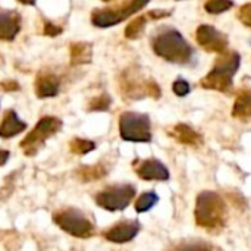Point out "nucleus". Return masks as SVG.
Segmentation results:
<instances>
[{
    "mask_svg": "<svg viewBox=\"0 0 251 251\" xmlns=\"http://www.w3.org/2000/svg\"><path fill=\"white\" fill-rule=\"evenodd\" d=\"M121 91L124 97L131 100H141L147 96L153 99L160 97L159 85L151 79H146L138 69L132 68H128L121 75Z\"/></svg>",
    "mask_w": 251,
    "mask_h": 251,
    "instance_id": "20e7f679",
    "label": "nucleus"
},
{
    "mask_svg": "<svg viewBox=\"0 0 251 251\" xmlns=\"http://www.w3.org/2000/svg\"><path fill=\"white\" fill-rule=\"evenodd\" d=\"M9 151L7 150H1L0 149V166H3V165H6V162L9 160Z\"/></svg>",
    "mask_w": 251,
    "mask_h": 251,
    "instance_id": "c756f323",
    "label": "nucleus"
},
{
    "mask_svg": "<svg viewBox=\"0 0 251 251\" xmlns=\"http://www.w3.org/2000/svg\"><path fill=\"white\" fill-rule=\"evenodd\" d=\"M241 57L238 53H228L221 56L213 69L201 79V85L207 90L229 93L232 90L234 76L240 68Z\"/></svg>",
    "mask_w": 251,
    "mask_h": 251,
    "instance_id": "7ed1b4c3",
    "label": "nucleus"
},
{
    "mask_svg": "<svg viewBox=\"0 0 251 251\" xmlns=\"http://www.w3.org/2000/svg\"><path fill=\"white\" fill-rule=\"evenodd\" d=\"M135 172L144 181H168L171 178L168 168L157 159L143 160L135 168Z\"/></svg>",
    "mask_w": 251,
    "mask_h": 251,
    "instance_id": "f8f14e48",
    "label": "nucleus"
},
{
    "mask_svg": "<svg viewBox=\"0 0 251 251\" xmlns=\"http://www.w3.org/2000/svg\"><path fill=\"white\" fill-rule=\"evenodd\" d=\"M19 3H22V4H28V6H32V4H35V1L37 0H18Z\"/></svg>",
    "mask_w": 251,
    "mask_h": 251,
    "instance_id": "7c9ffc66",
    "label": "nucleus"
},
{
    "mask_svg": "<svg viewBox=\"0 0 251 251\" xmlns=\"http://www.w3.org/2000/svg\"><path fill=\"white\" fill-rule=\"evenodd\" d=\"M153 50L159 57L172 63H187L193 57L191 46L172 28H165L154 37Z\"/></svg>",
    "mask_w": 251,
    "mask_h": 251,
    "instance_id": "f03ea898",
    "label": "nucleus"
},
{
    "mask_svg": "<svg viewBox=\"0 0 251 251\" xmlns=\"http://www.w3.org/2000/svg\"><path fill=\"white\" fill-rule=\"evenodd\" d=\"M69 54H71V65L78 66V65H87L91 62L93 57V46L90 43H72L69 47Z\"/></svg>",
    "mask_w": 251,
    "mask_h": 251,
    "instance_id": "f3484780",
    "label": "nucleus"
},
{
    "mask_svg": "<svg viewBox=\"0 0 251 251\" xmlns=\"http://www.w3.org/2000/svg\"><path fill=\"white\" fill-rule=\"evenodd\" d=\"M106 174H107V169L101 163H97V165H93V166H81V168H78L75 171V175L82 182H91V181L100 179Z\"/></svg>",
    "mask_w": 251,
    "mask_h": 251,
    "instance_id": "6ab92c4d",
    "label": "nucleus"
},
{
    "mask_svg": "<svg viewBox=\"0 0 251 251\" xmlns=\"http://www.w3.org/2000/svg\"><path fill=\"white\" fill-rule=\"evenodd\" d=\"M60 81L53 74H41L35 81V94L38 99H50L59 94Z\"/></svg>",
    "mask_w": 251,
    "mask_h": 251,
    "instance_id": "4468645a",
    "label": "nucleus"
},
{
    "mask_svg": "<svg viewBox=\"0 0 251 251\" xmlns=\"http://www.w3.org/2000/svg\"><path fill=\"white\" fill-rule=\"evenodd\" d=\"M171 135L181 144L190 147H200L203 144V137L185 124H178L172 128Z\"/></svg>",
    "mask_w": 251,
    "mask_h": 251,
    "instance_id": "dca6fc26",
    "label": "nucleus"
},
{
    "mask_svg": "<svg viewBox=\"0 0 251 251\" xmlns=\"http://www.w3.org/2000/svg\"><path fill=\"white\" fill-rule=\"evenodd\" d=\"M53 222L66 234L87 240L91 238L96 234V226L94 224L78 209H65L53 215Z\"/></svg>",
    "mask_w": 251,
    "mask_h": 251,
    "instance_id": "39448f33",
    "label": "nucleus"
},
{
    "mask_svg": "<svg viewBox=\"0 0 251 251\" xmlns=\"http://www.w3.org/2000/svg\"><path fill=\"white\" fill-rule=\"evenodd\" d=\"M238 18H240V21H241L244 25H247V26H250L251 28V3L244 4V6L240 9Z\"/></svg>",
    "mask_w": 251,
    "mask_h": 251,
    "instance_id": "bb28decb",
    "label": "nucleus"
},
{
    "mask_svg": "<svg viewBox=\"0 0 251 251\" xmlns=\"http://www.w3.org/2000/svg\"><path fill=\"white\" fill-rule=\"evenodd\" d=\"M26 129V124L19 119L15 110H7L0 124V138H12Z\"/></svg>",
    "mask_w": 251,
    "mask_h": 251,
    "instance_id": "2eb2a0df",
    "label": "nucleus"
},
{
    "mask_svg": "<svg viewBox=\"0 0 251 251\" xmlns=\"http://www.w3.org/2000/svg\"><path fill=\"white\" fill-rule=\"evenodd\" d=\"M234 6V1L232 0H209L206 3V10L209 13H213V15H218V13H224L226 12L228 9H231Z\"/></svg>",
    "mask_w": 251,
    "mask_h": 251,
    "instance_id": "b1692460",
    "label": "nucleus"
},
{
    "mask_svg": "<svg viewBox=\"0 0 251 251\" xmlns=\"http://www.w3.org/2000/svg\"><path fill=\"white\" fill-rule=\"evenodd\" d=\"M135 187L131 184L112 185L100 191L96 196V203L99 207L109 212H122L135 197Z\"/></svg>",
    "mask_w": 251,
    "mask_h": 251,
    "instance_id": "1a4fd4ad",
    "label": "nucleus"
},
{
    "mask_svg": "<svg viewBox=\"0 0 251 251\" xmlns=\"http://www.w3.org/2000/svg\"><path fill=\"white\" fill-rule=\"evenodd\" d=\"M172 251H212L210 244L204 243V241H185L178 244Z\"/></svg>",
    "mask_w": 251,
    "mask_h": 251,
    "instance_id": "393cba45",
    "label": "nucleus"
},
{
    "mask_svg": "<svg viewBox=\"0 0 251 251\" xmlns=\"http://www.w3.org/2000/svg\"><path fill=\"white\" fill-rule=\"evenodd\" d=\"M146 24H147V16H138V18H135L134 21H131L126 25V28H125V37L129 38V40L138 38L143 34V31L146 28Z\"/></svg>",
    "mask_w": 251,
    "mask_h": 251,
    "instance_id": "412c9836",
    "label": "nucleus"
},
{
    "mask_svg": "<svg viewBox=\"0 0 251 251\" xmlns=\"http://www.w3.org/2000/svg\"><path fill=\"white\" fill-rule=\"evenodd\" d=\"M110 104H112V99L104 93V94L94 97L88 103V112H106V110H109Z\"/></svg>",
    "mask_w": 251,
    "mask_h": 251,
    "instance_id": "5701e85b",
    "label": "nucleus"
},
{
    "mask_svg": "<svg viewBox=\"0 0 251 251\" xmlns=\"http://www.w3.org/2000/svg\"><path fill=\"white\" fill-rule=\"evenodd\" d=\"M159 201V196L154 191H147L144 194H141L138 197V200L135 201V210L137 213H146L149 210H151Z\"/></svg>",
    "mask_w": 251,
    "mask_h": 251,
    "instance_id": "aec40b11",
    "label": "nucleus"
},
{
    "mask_svg": "<svg viewBox=\"0 0 251 251\" xmlns=\"http://www.w3.org/2000/svg\"><path fill=\"white\" fill-rule=\"evenodd\" d=\"M62 31H63V28L62 26H59V25H54L53 22H50V21H46L44 22V35H49V37H56V35H60L62 34Z\"/></svg>",
    "mask_w": 251,
    "mask_h": 251,
    "instance_id": "cd10ccee",
    "label": "nucleus"
},
{
    "mask_svg": "<svg viewBox=\"0 0 251 251\" xmlns=\"http://www.w3.org/2000/svg\"><path fill=\"white\" fill-rule=\"evenodd\" d=\"M21 31V16L13 10H0V40L12 41Z\"/></svg>",
    "mask_w": 251,
    "mask_h": 251,
    "instance_id": "ddd939ff",
    "label": "nucleus"
},
{
    "mask_svg": "<svg viewBox=\"0 0 251 251\" xmlns=\"http://www.w3.org/2000/svg\"><path fill=\"white\" fill-rule=\"evenodd\" d=\"M226 203L215 191H201L196 200V224L210 232H219L226 224Z\"/></svg>",
    "mask_w": 251,
    "mask_h": 251,
    "instance_id": "f257e3e1",
    "label": "nucleus"
},
{
    "mask_svg": "<svg viewBox=\"0 0 251 251\" xmlns=\"http://www.w3.org/2000/svg\"><path fill=\"white\" fill-rule=\"evenodd\" d=\"M119 134L124 141L129 143H150L151 124L144 113L125 112L119 118Z\"/></svg>",
    "mask_w": 251,
    "mask_h": 251,
    "instance_id": "423d86ee",
    "label": "nucleus"
},
{
    "mask_svg": "<svg viewBox=\"0 0 251 251\" xmlns=\"http://www.w3.org/2000/svg\"><path fill=\"white\" fill-rule=\"evenodd\" d=\"M60 129H62V121L59 118H54V116L41 118L34 126V129L21 141L22 151L28 157L35 156L40 151V149H43L44 143Z\"/></svg>",
    "mask_w": 251,
    "mask_h": 251,
    "instance_id": "0eeeda50",
    "label": "nucleus"
},
{
    "mask_svg": "<svg viewBox=\"0 0 251 251\" xmlns=\"http://www.w3.org/2000/svg\"><path fill=\"white\" fill-rule=\"evenodd\" d=\"M172 90H174V93H175L176 96L184 97V96H187V94L190 93L191 87H190V84H188L185 79H176V81L174 82V85H172Z\"/></svg>",
    "mask_w": 251,
    "mask_h": 251,
    "instance_id": "a878e982",
    "label": "nucleus"
},
{
    "mask_svg": "<svg viewBox=\"0 0 251 251\" xmlns=\"http://www.w3.org/2000/svg\"><path fill=\"white\" fill-rule=\"evenodd\" d=\"M141 229V225L138 221H122L116 225H113L110 229L103 232L104 240L115 244H125L132 241Z\"/></svg>",
    "mask_w": 251,
    "mask_h": 251,
    "instance_id": "9b49d317",
    "label": "nucleus"
},
{
    "mask_svg": "<svg viewBox=\"0 0 251 251\" xmlns=\"http://www.w3.org/2000/svg\"><path fill=\"white\" fill-rule=\"evenodd\" d=\"M232 116L244 121V122H250L251 121V90L241 91L234 103V109H232Z\"/></svg>",
    "mask_w": 251,
    "mask_h": 251,
    "instance_id": "a211bd4d",
    "label": "nucleus"
},
{
    "mask_svg": "<svg viewBox=\"0 0 251 251\" xmlns=\"http://www.w3.org/2000/svg\"><path fill=\"white\" fill-rule=\"evenodd\" d=\"M0 87L4 91H18L19 90V84L16 81H10V79H6V81L0 82Z\"/></svg>",
    "mask_w": 251,
    "mask_h": 251,
    "instance_id": "c85d7f7f",
    "label": "nucleus"
},
{
    "mask_svg": "<svg viewBox=\"0 0 251 251\" xmlns=\"http://www.w3.org/2000/svg\"><path fill=\"white\" fill-rule=\"evenodd\" d=\"M150 0H129L125 4L116 6V7H107V9H96L91 13V22L93 25L99 28H109L113 25L121 24L122 21L128 19L143 7L149 4Z\"/></svg>",
    "mask_w": 251,
    "mask_h": 251,
    "instance_id": "6e6552de",
    "label": "nucleus"
},
{
    "mask_svg": "<svg viewBox=\"0 0 251 251\" xmlns=\"http://www.w3.org/2000/svg\"><path fill=\"white\" fill-rule=\"evenodd\" d=\"M103 1H110V0H103Z\"/></svg>",
    "mask_w": 251,
    "mask_h": 251,
    "instance_id": "2f4dec72",
    "label": "nucleus"
},
{
    "mask_svg": "<svg viewBox=\"0 0 251 251\" xmlns=\"http://www.w3.org/2000/svg\"><path fill=\"white\" fill-rule=\"evenodd\" d=\"M196 37H197L199 44L204 50L212 51V53H224L229 44L228 37L212 25H200L197 28Z\"/></svg>",
    "mask_w": 251,
    "mask_h": 251,
    "instance_id": "9d476101",
    "label": "nucleus"
},
{
    "mask_svg": "<svg viewBox=\"0 0 251 251\" xmlns=\"http://www.w3.org/2000/svg\"><path fill=\"white\" fill-rule=\"evenodd\" d=\"M69 147H71V151L75 153V154H87L93 150H96V143L94 141H90V140H82V138H74L71 143H69Z\"/></svg>",
    "mask_w": 251,
    "mask_h": 251,
    "instance_id": "4be33fe9",
    "label": "nucleus"
}]
</instances>
